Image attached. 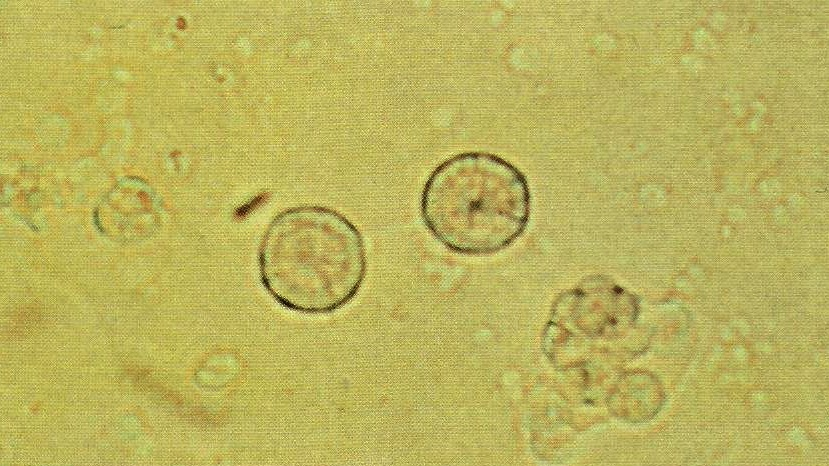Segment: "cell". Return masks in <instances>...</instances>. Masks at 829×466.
<instances>
[{
  "instance_id": "cell-1",
  "label": "cell",
  "mask_w": 829,
  "mask_h": 466,
  "mask_svg": "<svg viewBox=\"0 0 829 466\" xmlns=\"http://www.w3.org/2000/svg\"><path fill=\"white\" fill-rule=\"evenodd\" d=\"M261 285L281 307L306 315L333 313L358 294L367 271L364 239L339 212L314 205L286 209L259 242Z\"/></svg>"
},
{
  "instance_id": "cell-2",
  "label": "cell",
  "mask_w": 829,
  "mask_h": 466,
  "mask_svg": "<svg viewBox=\"0 0 829 466\" xmlns=\"http://www.w3.org/2000/svg\"><path fill=\"white\" fill-rule=\"evenodd\" d=\"M530 209L524 174L486 152L445 160L428 177L420 200L426 228L449 250L464 255L507 248L527 228Z\"/></svg>"
},
{
  "instance_id": "cell-3",
  "label": "cell",
  "mask_w": 829,
  "mask_h": 466,
  "mask_svg": "<svg viewBox=\"0 0 829 466\" xmlns=\"http://www.w3.org/2000/svg\"><path fill=\"white\" fill-rule=\"evenodd\" d=\"M638 299L604 276L586 278L557 298L545 328L550 348L622 336L636 322Z\"/></svg>"
},
{
  "instance_id": "cell-4",
  "label": "cell",
  "mask_w": 829,
  "mask_h": 466,
  "mask_svg": "<svg viewBox=\"0 0 829 466\" xmlns=\"http://www.w3.org/2000/svg\"><path fill=\"white\" fill-rule=\"evenodd\" d=\"M664 390L656 376L647 371H633L623 376L614 393V410L625 420L643 423L661 410Z\"/></svg>"
}]
</instances>
